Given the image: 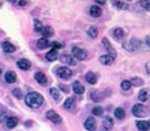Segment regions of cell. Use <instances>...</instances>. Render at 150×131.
<instances>
[{"label":"cell","instance_id":"6da1fadb","mask_svg":"<svg viewBox=\"0 0 150 131\" xmlns=\"http://www.w3.org/2000/svg\"><path fill=\"white\" fill-rule=\"evenodd\" d=\"M25 103L31 108H39L44 103V98L39 93H29L25 96Z\"/></svg>","mask_w":150,"mask_h":131},{"label":"cell","instance_id":"7a4b0ae2","mask_svg":"<svg viewBox=\"0 0 150 131\" xmlns=\"http://www.w3.org/2000/svg\"><path fill=\"white\" fill-rule=\"evenodd\" d=\"M132 113L136 117H145L148 114V108L142 104H135L132 108Z\"/></svg>","mask_w":150,"mask_h":131},{"label":"cell","instance_id":"3957f363","mask_svg":"<svg viewBox=\"0 0 150 131\" xmlns=\"http://www.w3.org/2000/svg\"><path fill=\"white\" fill-rule=\"evenodd\" d=\"M57 75L64 80H69L73 76V71L67 67H58L57 68Z\"/></svg>","mask_w":150,"mask_h":131},{"label":"cell","instance_id":"277c9868","mask_svg":"<svg viewBox=\"0 0 150 131\" xmlns=\"http://www.w3.org/2000/svg\"><path fill=\"white\" fill-rule=\"evenodd\" d=\"M73 55L79 61H84L87 59V52L82 48H78V46H74L73 48Z\"/></svg>","mask_w":150,"mask_h":131},{"label":"cell","instance_id":"5b68a950","mask_svg":"<svg viewBox=\"0 0 150 131\" xmlns=\"http://www.w3.org/2000/svg\"><path fill=\"white\" fill-rule=\"evenodd\" d=\"M47 118L49 121H52L53 123H61L62 122V118L60 114H57L54 111H48L47 112Z\"/></svg>","mask_w":150,"mask_h":131},{"label":"cell","instance_id":"8992f818","mask_svg":"<svg viewBox=\"0 0 150 131\" xmlns=\"http://www.w3.org/2000/svg\"><path fill=\"white\" fill-rule=\"evenodd\" d=\"M114 61H115V57L114 55H110V54L101 55V57H100V63L104 66H110L114 63Z\"/></svg>","mask_w":150,"mask_h":131},{"label":"cell","instance_id":"52a82bcc","mask_svg":"<svg viewBox=\"0 0 150 131\" xmlns=\"http://www.w3.org/2000/svg\"><path fill=\"white\" fill-rule=\"evenodd\" d=\"M123 46L127 49V50H129V52H135L136 49L140 46V41H137L136 39H132L129 43H126V44H124Z\"/></svg>","mask_w":150,"mask_h":131},{"label":"cell","instance_id":"ba28073f","mask_svg":"<svg viewBox=\"0 0 150 131\" xmlns=\"http://www.w3.org/2000/svg\"><path fill=\"white\" fill-rule=\"evenodd\" d=\"M84 127H86L88 131H95L96 130V121L93 117H88L84 122Z\"/></svg>","mask_w":150,"mask_h":131},{"label":"cell","instance_id":"9c48e42d","mask_svg":"<svg viewBox=\"0 0 150 131\" xmlns=\"http://www.w3.org/2000/svg\"><path fill=\"white\" fill-rule=\"evenodd\" d=\"M61 62H64V63H66L69 66H75V64H76V61H75V58L71 57V55H67V54L61 55Z\"/></svg>","mask_w":150,"mask_h":131},{"label":"cell","instance_id":"30bf717a","mask_svg":"<svg viewBox=\"0 0 150 131\" xmlns=\"http://www.w3.org/2000/svg\"><path fill=\"white\" fill-rule=\"evenodd\" d=\"M73 90L76 93V94H83V93L86 91L84 86L79 82V81H74V82H73Z\"/></svg>","mask_w":150,"mask_h":131},{"label":"cell","instance_id":"8fae6325","mask_svg":"<svg viewBox=\"0 0 150 131\" xmlns=\"http://www.w3.org/2000/svg\"><path fill=\"white\" fill-rule=\"evenodd\" d=\"M89 14L92 15V17L97 18V17H100V15L102 14V10H101V8L100 7H97V5H93V7L89 8Z\"/></svg>","mask_w":150,"mask_h":131},{"label":"cell","instance_id":"7c38bea8","mask_svg":"<svg viewBox=\"0 0 150 131\" xmlns=\"http://www.w3.org/2000/svg\"><path fill=\"white\" fill-rule=\"evenodd\" d=\"M150 98V90L148 89H144L139 93V100L140 102H146Z\"/></svg>","mask_w":150,"mask_h":131},{"label":"cell","instance_id":"4fadbf2b","mask_svg":"<svg viewBox=\"0 0 150 131\" xmlns=\"http://www.w3.org/2000/svg\"><path fill=\"white\" fill-rule=\"evenodd\" d=\"M35 80L40 84V85H45V84L48 82V80H47V76L43 72H36L35 73Z\"/></svg>","mask_w":150,"mask_h":131},{"label":"cell","instance_id":"5bb4252c","mask_svg":"<svg viewBox=\"0 0 150 131\" xmlns=\"http://www.w3.org/2000/svg\"><path fill=\"white\" fill-rule=\"evenodd\" d=\"M17 66L21 68V70H23V71H27V70H30V67H31V63L27 59H21V61H18L17 62Z\"/></svg>","mask_w":150,"mask_h":131},{"label":"cell","instance_id":"9a60e30c","mask_svg":"<svg viewBox=\"0 0 150 131\" xmlns=\"http://www.w3.org/2000/svg\"><path fill=\"white\" fill-rule=\"evenodd\" d=\"M16 80H17V76H16V73L13 71H8V72L5 73V81H7L8 84H13V82H16Z\"/></svg>","mask_w":150,"mask_h":131},{"label":"cell","instance_id":"2e32d148","mask_svg":"<svg viewBox=\"0 0 150 131\" xmlns=\"http://www.w3.org/2000/svg\"><path fill=\"white\" fill-rule=\"evenodd\" d=\"M18 125V118L17 117H9L7 118V127L8 129H14Z\"/></svg>","mask_w":150,"mask_h":131},{"label":"cell","instance_id":"e0dca14e","mask_svg":"<svg viewBox=\"0 0 150 131\" xmlns=\"http://www.w3.org/2000/svg\"><path fill=\"white\" fill-rule=\"evenodd\" d=\"M102 44H104V46H105L106 49H108V52L110 53V55H114V57H115V50H114V48L111 46L110 41H109L106 37H105V39H102Z\"/></svg>","mask_w":150,"mask_h":131},{"label":"cell","instance_id":"ac0fdd59","mask_svg":"<svg viewBox=\"0 0 150 131\" xmlns=\"http://www.w3.org/2000/svg\"><path fill=\"white\" fill-rule=\"evenodd\" d=\"M137 129L140 131H148L150 129V123L148 121H139L137 122Z\"/></svg>","mask_w":150,"mask_h":131},{"label":"cell","instance_id":"d6986e66","mask_svg":"<svg viewBox=\"0 0 150 131\" xmlns=\"http://www.w3.org/2000/svg\"><path fill=\"white\" fill-rule=\"evenodd\" d=\"M51 44H49V41L45 39V37H42V39H39L38 40V43H36V46L39 49H45L47 46H49Z\"/></svg>","mask_w":150,"mask_h":131},{"label":"cell","instance_id":"ffe728a7","mask_svg":"<svg viewBox=\"0 0 150 131\" xmlns=\"http://www.w3.org/2000/svg\"><path fill=\"white\" fill-rule=\"evenodd\" d=\"M64 108L65 109H69V111H73V109L75 108V100H74L73 98L66 99V102L64 103Z\"/></svg>","mask_w":150,"mask_h":131},{"label":"cell","instance_id":"44dd1931","mask_svg":"<svg viewBox=\"0 0 150 131\" xmlns=\"http://www.w3.org/2000/svg\"><path fill=\"white\" fill-rule=\"evenodd\" d=\"M45 58L48 59V61H56V59L58 58V52L57 50H54V49H52L51 52H48L47 53V55H45Z\"/></svg>","mask_w":150,"mask_h":131},{"label":"cell","instance_id":"7402d4cb","mask_svg":"<svg viewBox=\"0 0 150 131\" xmlns=\"http://www.w3.org/2000/svg\"><path fill=\"white\" fill-rule=\"evenodd\" d=\"M86 80L88 81L91 85H95V84L97 82V77H96V75L93 72H88V73H87L86 75Z\"/></svg>","mask_w":150,"mask_h":131},{"label":"cell","instance_id":"603a6c76","mask_svg":"<svg viewBox=\"0 0 150 131\" xmlns=\"http://www.w3.org/2000/svg\"><path fill=\"white\" fill-rule=\"evenodd\" d=\"M3 50H4L5 53H13L16 50V48H14V45H12L11 43L5 41V43H3Z\"/></svg>","mask_w":150,"mask_h":131},{"label":"cell","instance_id":"cb8c5ba5","mask_svg":"<svg viewBox=\"0 0 150 131\" xmlns=\"http://www.w3.org/2000/svg\"><path fill=\"white\" fill-rule=\"evenodd\" d=\"M102 125H104V127L105 129H108V130H110L111 127H112V120H111V117H109V116H106L104 117V121H102Z\"/></svg>","mask_w":150,"mask_h":131},{"label":"cell","instance_id":"d4e9b609","mask_svg":"<svg viewBox=\"0 0 150 131\" xmlns=\"http://www.w3.org/2000/svg\"><path fill=\"white\" fill-rule=\"evenodd\" d=\"M114 114H115V117H117L118 120H123V118L126 117V112H124L123 108H117L115 109V112H114Z\"/></svg>","mask_w":150,"mask_h":131},{"label":"cell","instance_id":"484cf974","mask_svg":"<svg viewBox=\"0 0 150 131\" xmlns=\"http://www.w3.org/2000/svg\"><path fill=\"white\" fill-rule=\"evenodd\" d=\"M49 93H51V95H52V98L54 99V100H60L61 99V94H60V91H58L57 89H54V87H52V89H49Z\"/></svg>","mask_w":150,"mask_h":131},{"label":"cell","instance_id":"4316f807","mask_svg":"<svg viewBox=\"0 0 150 131\" xmlns=\"http://www.w3.org/2000/svg\"><path fill=\"white\" fill-rule=\"evenodd\" d=\"M42 33H43V37H45V39H47V37H49V36L53 35V29H52V27H49V26L43 27Z\"/></svg>","mask_w":150,"mask_h":131},{"label":"cell","instance_id":"83f0119b","mask_svg":"<svg viewBox=\"0 0 150 131\" xmlns=\"http://www.w3.org/2000/svg\"><path fill=\"white\" fill-rule=\"evenodd\" d=\"M34 30H35V32H42L43 31V24L39 20L34 21Z\"/></svg>","mask_w":150,"mask_h":131},{"label":"cell","instance_id":"f1b7e54d","mask_svg":"<svg viewBox=\"0 0 150 131\" xmlns=\"http://www.w3.org/2000/svg\"><path fill=\"white\" fill-rule=\"evenodd\" d=\"M112 35H114L115 39H122V37H124V31L122 29H115Z\"/></svg>","mask_w":150,"mask_h":131},{"label":"cell","instance_id":"f546056e","mask_svg":"<svg viewBox=\"0 0 150 131\" xmlns=\"http://www.w3.org/2000/svg\"><path fill=\"white\" fill-rule=\"evenodd\" d=\"M88 35L91 36V37H97V35H98V30H97V27H91V29L88 30Z\"/></svg>","mask_w":150,"mask_h":131},{"label":"cell","instance_id":"4dcf8cb0","mask_svg":"<svg viewBox=\"0 0 150 131\" xmlns=\"http://www.w3.org/2000/svg\"><path fill=\"white\" fill-rule=\"evenodd\" d=\"M131 84L135 86H141V85H144V81H142V79H139V77H133V79L131 80Z\"/></svg>","mask_w":150,"mask_h":131},{"label":"cell","instance_id":"1f68e13d","mask_svg":"<svg viewBox=\"0 0 150 131\" xmlns=\"http://www.w3.org/2000/svg\"><path fill=\"white\" fill-rule=\"evenodd\" d=\"M122 89L123 90H129L131 89V86H132V84H131V81H128V80H124V81H122Z\"/></svg>","mask_w":150,"mask_h":131},{"label":"cell","instance_id":"d6a6232c","mask_svg":"<svg viewBox=\"0 0 150 131\" xmlns=\"http://www.w3.org/2000/svg\"><path fill=\"white\" fill-rule=\"evenodd\" d=\"M114 5L119 9H127L128 8V4L124 1H114Z\"/></svg>","mask_w":150,"mask_h":131},{"label":"cell","instance_id":"836d02e7","mask_svg":"<svg viewBox=\"0 0 150 131\" xmlns=\"http://www.w3.org/2000/svg\"><path fill=\"white\" fill-rule=\"evenodd\" d=\"M102 112H104V109L101 107H95L92 109V113L95 114V116H102Z\"/></svg>","mask_w":150,"mask_h":131},{"label":"cell","instance_id":"e575fe53","mask_svg":"<svg viewBox=\"0 0 150 131\" xmlns=\"http://www.w3.org/2000/svg\"><path fill=\"white\" fill-rule=\"evenodd\" d=\"M13 95L16 96V98H18V99L22 98V93H21L20 89H14V90H13Z\"/></svg>","mask_w":150,"mask_h":131},{"label":"cell","instance_id":"d590c367","mask_svg":"<svg viewBox=\"0 0 150 131\" xmlns=\"http://www.w3.org/2000/svg\"><path fill=\"white\" fill-rule=\"evenodd\" d=\"M4 121H7V114H5V112H0V123Z\"/></svg>","mask_w":150,"mask_h":131},{"label":"cell","instance_id":"8d00e7d4","mask_svg":"<svg viewBox=\"0 0 150 131\" xmlns=\"http://www.w3.org/2000/svg\"><path fill=\"white\" fill-rule=\"evenodd\" d=\"M52 46H53V49H54V50H57V49L62 48V44H58V43H53V44H52Z\"/></svg>","mask_w":150,"mask_h":131},{"label":"cell","instance_id":"74e56055","mask_svg":"<svg viewBox=\"0 0 150 131\" xmlns=\"http://www.w3.org/2000/svg\"><path fill=\"white\" fill-rule=\"evenodd\" d=\"M91 98H92L93 100H96V102L100 100V96H98V95H96V93H92V94H91Z\"/></svg>","mask_w":150,"mask_h":131},{"label":"cell","instance_id":"f35d334b","mask_svg":"<svg viewBox=\"0 0 150 131\" xmlns=\"http://www.w3.org/2000/svg\"><path fill=\"white\" fill-rule=\"evenodd\" d=\"M60 89L64 90V93H69V87L65 86V85H60Z\"/></svg>","mask_w":150,"mask_h":131},{"label":"cell","instance_id":"ab89813d","mask_svg":"<svg viewBox=\"0 0 150 131\" xmlns=\"http://www.w3.org/2000/svg\"><path fill=\"white\" fill-rule=\"evenodd\" d=\"M141 5H142V7H145V8H148V9H149V7H150V3L142 1V3H141Z\"/></svg>","mask_w":150,"mask_h":131},{"label":"cell","instance_id":"60d3db41","mask_svg":"<svg viewBox=\"0 0 150 131\" xmlns=\"http://www.w3.org/2000/svg\"><path fill=\"white\" fill-rule=\"evenodd\" d=\"M17 4L20 5V7H25V5H27V1H18Z\"/></svg>","mask_w":150,"mask_h":131},{"label":"cell","instance_id":"b9f144b4","mask_svg":"<svg viewBox=\"0 0 150 131\" xmlns=\"http://www.w3.org/2000/svg\"><path fill=\"white\" fill-rule=\"evenodd\" d=\"M146 72H148V75H150V62L146 63Z\"/></svg>","mask_w":150,"mask_h":131},{"label":"cell","instance_id":"7bdbcfd3","mask_svg":"<svg viewBox=\"0 0 150 131\" xmlns=\"http://www.w3.org/2000/svg\"><path fill=\"white\" fill-rule=\"evenodd\" d=\"M145 41H146V44H148V46H149V48H150V36H146Z\"/></svg>","mask_w":150,"mask_h":131},{"label":"cell","instance_id":"ee69618b","mask_svg":"<svg viewBox=\"0 0 150 131\" xmlns=\"http://www.w3.org/2000/svg\"><path fill=\"white\" fill-rule=\"evenodd\" d=\"M97 4H100V5H104V4H105V1H97Z\"/></svg>","mask_w":150,"mask_h":131},{"label":"cell","instance_id":"f6af8a7d","mask_svg":"<svg viewBox=\"0 0 150 131\" xmlns=\"http://www.w3.org/2000/svg\"><path fill=\"white\" fill-rule=\"evenodd\" d=\"M0 75H1V68H0Z\"/></svg>","mask_w":150,"mask_h":131},{"label":"cell","instance_id":"bcb514c9","mask_svg":"<svg viewBox=\"0 0 150 131\" xmlns=\"http://www.w3.org/2000/svg\"><path fill=\"white\" fill-rule=\"evenodd\" d=\"M149 8H150V7H149Z\"/></svg>","mask_w":150,"mask_h":131}]
</instances>
